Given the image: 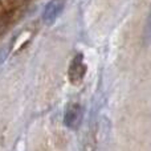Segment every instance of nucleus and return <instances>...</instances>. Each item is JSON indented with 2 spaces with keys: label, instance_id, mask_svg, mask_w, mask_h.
Listing matches in <instances>:
<instances>
[{
  "label": "nucleus",
  "instance_id": "f257e3e1",
  "mask_svg": "<svg viewBox=\"0 0 151 151\" xmlns=\"http://www.w3.org/2000/svg\"><path fill=\"white\" fill-rule=\"evenodd\" d=\"M86 70H88V68H86V64L83 61V55H81V53L76 55L68 69V77L70 83L80 85L83 81V78H85Z\"/></svg>",
  "mask_w": 151,
  "mask_h": 151
},
{
  "label": "nucleus",
  "instance_id": "f03ea898",
  "mask_svg": "<svg viewBox=\"0 0 151 151\" xmlns=\"http://www.w3.org/2000/svg\"><path fill=\"white\" fill-rule=\"evenodd\" d=\"M65 0H50L44 8L42 12V21L45 24H52L56 21V19L60 16V13L64 11Z\"/></svg>",
  "mask_w": 151,
  "mask_h": 151
},
{
  "label": "nucleus",
  "instance_id": "7ed1b4c3",
  "mask_svg": "<svg viewBox=\"0 0 151 151\" xmlns=\"http://www.w3.org/2000/svg\"><path fill=\"white\" fill-rule=\"evenodd\" d=\"M82 118V107L78 104H70L65 110L64 114V123L66 127L76 129L81 122Z\"/></svg>",
  "mask_w": 151,
  "mask_h": 151
},
{
  "label": "nucleus",
  "instance_id": "20e7f679",
  "mask_svg": "<svg viewBox=\"0 0 151 151\" xmlns=\"http://www.w3.org/2000/svg\"><path fill=\"white\" fill-rule=\"evenodd\" d=\"M142 41H143L145 47L151 44V7H150L149 13H147L146 21H145V28H143V33H142Z\"/></svg>",
  "mask_w": 151,
  "mask_h": 151
}]
</instances>
